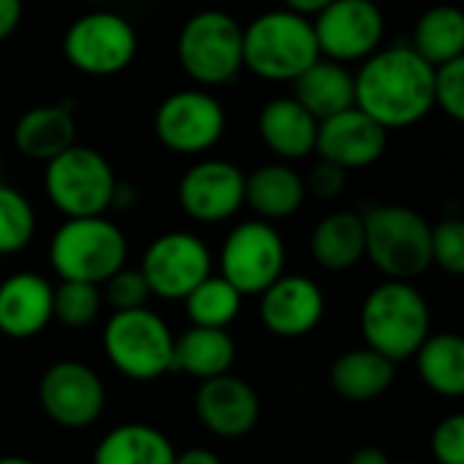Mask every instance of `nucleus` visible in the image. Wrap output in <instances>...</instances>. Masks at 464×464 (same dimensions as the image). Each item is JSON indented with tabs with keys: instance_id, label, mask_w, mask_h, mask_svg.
Returning a JSON list of instances; mask_svg holds the SVG:
<instances>
[{
	"instance_id": "obj_1",
	"label": "nucleus",
	"mask_w": 464,
	"mask_h": 464,
	"mask_svg": "<svg viewBox=\"0 0 464 464\" xmlns=\"http://www.w3.org/2000/svg\"><path fill=\"white\" fill-rule=\"evenodd\" d=\"M435 68L411 44L381 46L353 73L356 106L386 130L421 122L435 109Z\"/></svg>"
},
{
	"instance_id": "obj_2",
	"label": "nucleus",
	"mask_w": 464,
	"mask_h": 464,
	"mask_svg": "<svg viewBox=\"0 0 464 464\" xmlns=\"http://www.w3.org/2000/svg\"><path fill=\"white\" fill-rule=\"evenodd\" d=\"M359 324L364 345L394 364L413 359L432 334L430 304L424 294L405 280L378 283L362 304Z\"/></svg>"
},
{
	"instance_id": "obj_3",
	"label": "nucleus",
	"mask_w": 464,
	"mask_h": 464,
	"mask_svg": "<svg viewBox=\"0 0 464 464\" xmlns=\"http://www.w3.org/2000/svg\"><path fill=\"white\" fill-rule=\"evenodd\" d=\"M321 60L313 22L285 8H272L242 27V68L264 82H294Z\"/></svg>"
},
{
	"instance_id": "obj_4",
	"label": "nucleus",
	"mask_w": 464,
	"mask_h": 464,
	"mask_svg": "<svg viewBox=\"0 0 464 464\" xmlns=\"http://www.w3.org/2000/svg\"><path fill=\"white\" fill-rule=\"evenodd\" d=\"M364 220V258L386 277L413 283L432 266L430 231L432 223L405 207L383 204L362 215Z\"/></svg>"
},
{
	"instance_id": "obj_5",
	"label": "nucleus",
	"mask_w": 464,
	"mask_h": 464,
	"mask_svg": "<svg viewBox=\"0 0 464 464\" xmlns=\"http://www.w3.org/2000/svg\"><path fill=\"white\" fill-rule=\"evenodd\" d=\"M125 261L128 239L106 215L65 218L49 242V264L60 280L103 285Z\"/></svg>"
},
{
	"instance_id": "obj_6",
	"label": "nucleus",
	"mask_w": 464,
	"mask_h": 464,
	"mask_svg": "<svg viewBox=\"0 0 464 464\" xmlns=\"http://www.w3.org/2000/svg\"><path fill=\"white\" fill-rule=\"evenodd\" d=\"M101 345L109 364L128 381L152 383L174 370V332L150 307L111 313Z\"/></svg>"
},
{
	"instance_id": "obj_7",
	"label": "nucleus",
	"mask_w": 464,
	"mask_h": 464,
	"mask_svg": "<svg viewBox=\"0 0 464 464\" xmlns=\"http://www.w3.org/2000/svg\"><path fill=\"white\" fill-rule=\"evenodd\" d=\"M177 60L204 90L234 82L242 71V24L220 8L196 11L179 27Z\"/></svg>"
},
{
	"instance_id": "obj_8",
	"label": "nucleus",
	"mask_w": 464,
	"mask_h": 464,
	"mask_svg": "<svg viewBox=\"0 0 464 464\" xmlns=\"http://www.w3.org/2000/svg\"><path fill=\"white\" fill-rule=\"evenodd\" d=\"M117 174L103 152L73 144L44 163V193L65 218H95L111 209Z\"/></svg>"
},
{
	"instance_id": "obj_9",
	"label": "nucleus",
	"mask_w": 464,
	"mask_h": 464,
	"mask_svg": "<svg viewBox=\"0 0 464 464\" xmlns=\"http://www.w3.org/2000/svg\"><path fill=\"white\" fill-rule=\"evenodd\" d=\"M139 52V33L117 11L92 8L73 19L63 35L65 63L84 76H117L122 73Z\"/></svg>"
},
{
	"instance_id": "obj_10",
	"label": "nucleus",
	"mask_w": 464,
	"mask_h": 464,
	"mask_svg": "<svg viewBox=\"0 0 464 464\" xmlns=\"http://www.w3.org/2000/svg\"><path fill=\"white\" fill-rule=\"evenodd\" d=\"M226 125L228 117L223 103L204 87L171 92L158 103L152 117L158 141L169 152L185 158H198L218 147L226 133Z\"/></svg>"
},
{
	"instance_id": "obj_11",
	"label": "nucleus",
	"mask_w": 464,
	"mask_h": 464,
	"mask_svg": "<svg viewBox=\"0 0 464 464\" xmlns=\"http://www.w3.org/2000/svg\"><path fill=\"white\" fill-rule=\"evenodd\" d=\"M220 277L242 296H261L280 275H285V242L266 220H245L234 226L218 256Z\"/></svg>"
},
{
	"instance_id": "obj_12",
	"label": "nucleus",
	"mask_w": 464,
	"mask_h": 464,
	"mask_svg": "<svg viewBox=\"0 0 464 464\" xmlns=\"http://www.w3.org/2000/svg\"><path fill=\"white\" fill-rule=\"evenodd\" d=\"M215 269L209 245L190 231H166L155 237L139 264L150 294L166 302H182Z\"/></svg>"
},
{
	"instance_id": "obj_13",
	"label": "nucleus",
	"mask_w": 464,
	"mask_h": 464,
	"mask_svg": "<svg viewBox=\"0 0 464 464\" xmlns=\"http://www.w3.org/2000/svg\"><path fill=\"white\" fill-rule=\"evenodd\" d=\"M313 22L324 60L348 65L364 63L383 46L386 16L372 0H332Z\"/></svg>"
},
{
	"instance_id": "obj_14",
	"label": "nucleus",
	"mask_w": 464,
	"mask_h": 464,
	"mask_svg": "<svg viewBox=\"0 0 464 464\" xmlns=\"http://www.w3.org/2000/svg\"><path fill=\"white\" fill-rule=\"evenodd\" d=\"M38 405L54 427L87 430L106 408V386L92 367L63 359L44 370L38 381Z\"/></svg>"
},
{
	"instance_id": "obj_15",
	"label": "nucleus",
	"mask_w": 464,
	"mask_h": 464,
	"mask_svg": "<svg viewBox=\"0 0 464 464\" xmlns=\"http://www.w3.org/2000/svg\"><path fill=\"white\" fill-rule=\"evenodd\" d=\"M177 201L196 223H226L245 207V171L223 158H201L179 177Z\"/></svg>"
},
{
	"instance_id": "obj_16",
	"label": "nucleus",
	"mask_w": 464,
	"mask_h": 464,
	"mask_svg": "<svg viewBox=\"0 0 464 464\" xmlns=\"http://www.w3.org/2000/svg\"><path fill=\"white\" fill-rule=\"evenodd\" d=\"M326 313L321 285L307 275H280L258 296V318L264 329L280 340H299L318 329Z\"/></svg>"
},
{
	"instance_id": "obj_17",
	"label": "nucleus",
	"mask_w": 464,
	"mask_h": 464,
	"mask_svg": "<svg viewBox=\"0 0 464 464\" xmlns=\"http://www.w3.org/2000/svg\"><path fill=\"white\" fill-rule=\"evenodd\" d=\"M386 144L389 130L381 128L359 106L318 120L315 152L321 160L334 163L343 171H356L378 163L386 152Z\"/></svg>"
},
{
	"instance_id": "obj_18",
	"label": "nucleus",
	"mask_w": 464,
	"mask_h": 464,
	"mask_svg": "<svg viewBox=\"0 0 464 464\" xmlns=\"http://www.w3.org/2000/svg\"><path fill=\"white\" fill-rule=\"evenodd\" d=\"M193 411L198 424L223 440L245 438L261 421V400L256 389L231 372L201 381L193 397Z\"/></svg>"
},
{
	"instance_id": "obj_19",
	"label": "nucleus",
	"mask_w": 464,
	"mask_h": 464,
	"mask_svg": "<svg viewBox=\"0 0 464 464\" xmlns=\"http://www.w3.org/2000/svg\"><path fill=\"white\" fill-rule=\"evenodd\" d=\"M54 285L38 272H16L0 283V334L33 340L52 324Z\"/></svg>"
},
{
	"instance_id": "obj_20",
	"label": "nucleus",
	"mask_w": 464,
	"mask_h": 464,
	"mask_svg": "<svg viewBox=\"0 0 464 464\" xmlns=\"http://www.w3.org/2000/svg\"><path fill=\"white\" fill-rule=\"evenodd\" d=\"M258 136L264 147L283 163L304 160L315 152L318 120L294 95H280L261 106Z\"/></svg>"
},
{
	"instance_id": "obj_21",
	"label": "nucleus",
	"mask_w": 464,
	"mask_h": 464,
	"mask_svg": "<svg viewBox=\"0 0 464 464\" xmlns=\"http://www.w3.org/2000/svg\"><path fill=\"white\" fill-rule=\"evenodd\" d=\"M76 144V120L71 103H41L27 109L14 125V147L22 158L49 163Z\"/></svg>"
},
{
	"instance_id": "obj_22",
	"label": "nucleus",
	"mask_w": 464,
	"mask_h": 464,
	"mask_svg": "<svg viewBox=\"0 0 464 464\" xmlns=\"http://www.w3.org/2000/svg\"><path fill=\"white\" fill-rule=\"evenodd\" d=\"M304 198V177L291 169V163H264L245 174V204L258 215V220H285L302 209Z\"/></svg>"
},
{
	"instance_id": "obj_23",
	"label": "nucleus",
	"mask_w": 464,
	"mask_h": 464,
	"mask_svg": "<svg viewBox=\"0 0 464 464\" xmlns=\"http://www.w3.org/2000/svg\"><path fill=\"white\" fill-rule=\"evenodd\" d=\"M394 378L397 364L367 345L340 353L329 367V383L334 394L356 405L381 400L394 386Z\"/></svg>"
},
{
	"instance_id": "obj_24",
	"label": "nucleus",
	"mask_w": 464,
	"mask_h": 464,
	"mask_svg": "<svg viewBox=\"0 0 464 464\" xmlns=\"http://www.w3.org/2000/svg\"><path fill=\"white\" fill-rule=\"evenodd\" d=\"M310 256L326 272H348L364 258V220L351 209L321 218L310 234Z\"/></svg>"
},
{
	"instance_id": "obj_25",
	"label": "nucleus",
	"mask_w": 464,
	"mask_h": 464,
	"mask_svg": "<svg viewBox=\"0 0 464 464\" xmlns=\"http://www.w3.org/2000/svg\"><path fill=\"white\" fill-rule=\"evenodd\" d=\"M174 459L177 449L169 435L141 421L117 424L92 451V464H174Z\"/></svg>"
},
{
	"instance_id": "obj_26",
	"label": "nucleus",
	"mask_w": 464,
	"mask_h": 464,
	"mask_svg": "<svg viewBox=\"0 0 464 464\" xmlns=\"http://www.w3.org/2000/svg\"><path fill=\"white\" fill-rule=\"evenodd\" d=\"M237 362V343L228 329L190 326L174 337V370L190 378L209 381L231 372Z\"/></svg>"
},
{
	"instance_id": "obj_27",
	"label": "nucleus",
	"mask_w": 464,
	"mask_h": 464,
	"mask_svg": "<svg viewBox=\"0 0 464 464\" xmlns=\"http://www.w3.org/2000/svg\"><path fill=\"white\" fill-rule=\"evenodd\" d=\"M291 84H294V98L315 120H326L337 111L356 106L353 73L348 71V65L321 57L307 71H302Z\"/></svg>"
},
{
	"instance_id": "obj_28",
	"label": "nucleus",
	"mask_w": 464,
	"mask_h": 464,
	"mask_svg": "<svg viewBox=\"0 0 464 464\" xmlns=\"http://www.w3.org/2000/svg\"><path fill=\"white\" fill-rule=\"evenodd\" d=\"M421 383L438 397L464 394V340L457 332L430 334L413 356Z\"/></svg>"
},
{
	"instance_id": "obj_29",
	"label": "nucleus",
	"mask_w": 464,
	"mask_h": 464,
	"mask_svg": "<svg viewBox=\"0 0 464 464\" xmlns=\"http://www.w3.org/2000/svg\"><path fill=\"white\" fill-rule=\"evenodd\" d=\"M411 46L432 68L464 57V14L457 5H432L419 16Z\"/></svg>"
},
{
	"instance_id": "obj_30",
	"label": "nucleus",
	"mask_w": 464,
	"mask_h": 464,
	"mask_svg": "<svg viewBox=\"0 0 464 464\" xmlns=\"http://www.w3.org/2000/svg\"><path fill=\"white\" fill-rule=\"evenodd\" d=\"M242 299L245 296L228 280H223L220 275H209L182 302H185V313L190 318V326L228 329L239 318Z\"/></svg>"
},
{
	"instance_id": "obj_31",
	"label": "nucleus",
	"mask_w": 464,
	"mask_h": 464,
	"mask_svg": "<svg viewBox=\"0 0 464 464\" xmlns=\"http://www.w3.org/2000/svg\"><path fill=\"white\" fill-rule=\"evenodd\" d=\"M35 237V209L30 198L11 188L0 185V256L22 253Z\"/></svg>"
},
{
	"instance_id": "obj_32",
	"label": "nucleus",
	"mask_w": 464,
	"mask_h": 464,
	"mask_svg": "<svg viewBox=\"0 0 464 464\" xmlns=\"http://www.w3.org/2000/svg\"><path fill=\"white\" fill-rule=\"evenodd\" d=\"M103 310L101 285L60 280L52 291V321H60L68 329L90 326Z\"/></svg>"
},
{
	"instance_id": "obj_33",
	"label": "nucleus",
	"mask_w": 464,
	"mask_h": 464,
	"mask_svg": "<svg viewBox=\"0 0 464 464\" xmlns=\"http://www.w3.org/2000/svg\"><path fill=\"white\" fill-rule=\"evenodd\" d=\"M430 253L432 264H438L446 275H464V223L459 218H443L432 226Z\"/></svg>"
},
{
	"instance_id": "obj_34",
	"label": "nucleus",
	"mask_w": 464,
	"mask_h": 464,
	"mask_svg": "<svg viewBox=\"0 0 464 464\" xmlns=\"http://www.w3.org/2000/svg\"><path fill=\"white\" fill-rule=\"evenodd\" d=\"M101 296L103 304H109L114 313L122 310H136V307H147L150 285L144 280V275L133 266H122L120 272H114L103 285H101Z\"/></svg>"
},
{
	"instance_id": "obj_35",
	"label": "nucleus",
	"mask_w": 464,
	"mask_h": 464,
	"mask_svg": "<svg viewBox=\"0 0 464 464\" xmlns=\"http://www.w3.org/2000/svg\"><path fill=\"white\" fill-rule=\"evenodd\" d=\"M435 106L443 109L454 122L464 120V57L435 68Z\"/></svg>"
},
{
	"instance_id": "obj_36",
	"label": "nucleus",
	"mask_w": 464,
	"mask_h": 464,
	"mask_svg": "<svg viewBox=\"0 0 464 464\" xmlns=\"http://www.w3.org/2000/svg\"><path fill=\"white\" fill-rule=\"evenodd\" d=\"M430 451L438 464H464V413H449L435 424Z\"/></svg>"
},
{
	"instance_id": "obj_37",
	"label": "nucleus",
	"mask_w": 464,
	"mask_h": 464,
	"mask_svg": "<svg viewBox=\"0 0 464 464\" xmlns=\"http://www.w3.org/2000/svg\"><path fill=\"white\" fill-rule=\"evenodd\" d=\"M345 185H348V171H343V169H337L334 163H326V160H318L313 166V171L307 174V179H304L307 193H313V196H318L324 201H332V198L343 196Z\"/></svg>"
},
{
	"instance_id": "obj_38",
	"label": "nucleus",
	"mask_w": 464,
	"mask_h": 464,
	"mask_svg": "<svg viewBox=\"0 0 464 464\" xmlns=\"http://www.w3.org/2000/svg\"><path fill=\"white\" fill-rule=\"evenodd\" d=\"M24 14V3L22 0H0V44L8 41Z\"/></svg>"
},
{
	"instance_id": "obj_39",
	"label": "nucleus",
	"mask_w": 464,
	"mask_h": 464,
	"mask_svg": "<svg viewBox=\"0 0 464 464\" xmlns=\"http://www.w3.org/2000/svg\"><path fill=\"white\" fill-rule=\"evenodd\" d=\"M332 0H283V8L291 14H299L304 19H315Z\"/></svg>"
},
{
	"instance_id": "obj_40",
	"label": "nucleus",
	"mask_w": 464,
	"mask_h": 464,
	"mask_svg": "<svg viewBox=\"0 0 464 464\" xmlns=\"http://www.w3.org/2000/svg\"><path fill=\"white\" fill-rule=\"evenodd\" d=\"M139 201V190L130 182H117L114 196H111V209H130Z\"/></svg>"
},
{
	"instance_id": "obj_41",
	"label": "nucleus",
	"mask_w": 464,
	"mask_h": 464,
	"mask_svg": "<svg viewBox=\"0 0 464 464\" xmlns=\"http://www.w3.org/2000/svg\"><path fill=\"white\" fill-rule=\"evenodd\" d=\"M174 464H223V459L209 449H188V451L177 454Z\"/></svg>"
},
{
	"instance_id": "obj_42",
	"label": "nucleus",
	"mask_w": 464,
	"mask_h": 464,
	"mask_svg": "<svg viewBox=\"0 0 464 464\" xmlns=\"http://www.w3.org/2000/svg\"><path fill=\"white\" fill-rule=\"evenodd\" d=\"M348 464H394V462L386 457V451H381V449H375V446H364V449H359V451H353V454H351Z\"/></svg>"
},
{
	"instance_id": "obj_43",
	"label": "nucleus",
	"mask_w": 464,
	"mask_h": 464,
	"mask_svg": "<svg viewBox=\"0 0 464 464\" xmlns=\"http://www.w3.org/2000/svg\"><path fill=\"white\" fill-rule=\"evenodd\" d=\"M0 464H38L27 457H0Z\"/></svg>"
},
{
	"instance_id": "obj_44",
	"label": "nucleus",
	"mask_w": 464,
	"mask_h": 464,
	"mask_svg": "<svg viewBox=\"0 0 464 464\" xmlns=\"http://www.w3.org/2000/svg\"><path fill=\"white\" fill-rule=\"evenodd\" d=\"M84 3H95V5H106V3H111V0H84Z\"/></svg>"
},
{
	"instance_id": "obj_45",
	"label": "nucleus",
	"mask_w": 464,
	"mask_h": 464,
	"mask_svg": "<svg viewBox=\"0 0 464 464\" xmlns=\"http://www.w3.org/2000/svg\"><path fill=\"white\" fill-rule=\"evenodd\" d=\"M400 464H419V462H400Z\"/></svg>"
},
{
	"instance_id": "obj_46",
	"label": "nucleus",
	"mask_w": 464,
	"mask_h": 464,
	"mask_svg": "<svg viewBox=\"0 0 464 464\" xmlns=\"http://www.w3.org/2000/svg\"><path fill=\"white\" fill-rule=\"evenodd\" d=\"M372 3H381V0H372Z\"/></svg>"
}]
</instances>
